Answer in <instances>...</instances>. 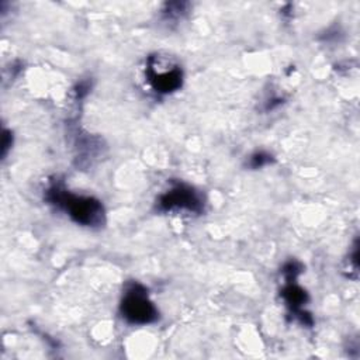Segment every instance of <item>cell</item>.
Listing matches in <instances>:
<instances>
[{"label": "cell", "instance_id": "cell-1", "mask_svg": "<svg viewBox=\"0 0 360 360\" xmlns=\"http://www.w3.org/2000/svg\"><path fill=\"white\" fill-rule=\"evenodd\" d=\"M46 200L63 210L77 224L100 226L104 222L103 205L93 197L75 195L65 187L53 184L46 190Z\"/></svg>", "mask_w": 360, "mask_h": 360}, {"label": "cell", "instance_id": "cell-2", "mask_svg": "<svg viewBox=\"0 0 360 360\" xmlns=\"http://www.w3.org/2000/svg\"><path fill=\"white\" fill-rule=\"evenodd\" d=\"M146 77L159 93H170L181 86V69L170 59L153 55L148 59Z\"/></svg>", "mask_w": 360, "mask_h": 360}, {"label": "cell", "instance_id": "cell-3", "mask_svg": "<svg viewBox=\"0 0 360 360\" xmlns=\"http://www.w3.org/2000/svg\"><path fill=\"white\" fill-rule=\"evenodd\" d=\"M122 316L131 323H149L156 319V308L149 301L148 294L139 284H132L121 304Z\"/></svg>", "mask_w": 360, "mask_h": 360}, {"label": "cell", "instance_id": "cell-5", "mask_svg": "<svg viewBox=\"0 0 360 360\" xmlns=\"http://www.w3.org/2000/svg\"><path fill=\"white\" fill-rule=\"evenodd\" d=\"M295 277H291V278H287L288 280V284L284 287V290H283V297H284V300H285V302H287V305L291 308V311L297 315V316H300L301 318V322H304L305 323V316H302V304L305 302V300H307V295H305V291L301 288V287H298L292 280H294Z\"/></svg>", "mask_w": 360, "mask_h": 360}, {"label": "cell", "instance_id": "cell-4", "mask_svg": "<svg viewBox=\"0 0 360 360\" xmlns=\"http://www.w3.org/2000/svg\"><path fill=\"white\" fill-rule=\"evenodd\" d=\"M162 211H190L200 212L202 208L201 197L191 187L177 184L159 198Z\"/></svg>", "mask_w": 360, "mask_h": 360}, {"label": "cell", "instance_id": "cell-6", "mask_svg": "<svg viewBox=\"0 0 360 360\" xmlns=\"http://www.w3.org/2000/svg\"><path fill=\"white\" fill-rule=\"evenodd\" d=\"M270 162V156L269 155H264V153H256L252 156V162L250 165L253 167H262L263 165L269 163Z\"/></svg>", "mask_w": 360, "mask_h": 360}]
</instances>
